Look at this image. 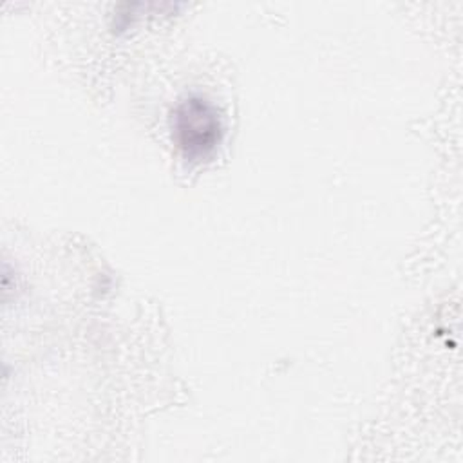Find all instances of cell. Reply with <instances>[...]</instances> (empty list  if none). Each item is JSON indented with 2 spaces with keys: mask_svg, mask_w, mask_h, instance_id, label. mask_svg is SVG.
Instances as JSON below:
<instances>
[{
  "mask_svg": "<svg viewBox=\"0 0 463 463\" xmlns=\"http://www.w3.org/2000/svg\"><path fill=\"white\" fill-rule=\"evenodd\" d=\"M172 134L175 145L188 161H203L219 146L222 121L210 101L201 96H190L174 110Z\"/></svg>",
  "mask_w": 463,
  "mask_h": 463,
  "instance_id": "6da1fadb",
  "label": "cell"
}]
</instances>
